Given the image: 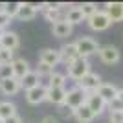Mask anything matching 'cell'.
<instances>
[{"instance_id":"277c9868","label":"cell","mask_w":123,"mask_h":123,"mask_svg":"<svg viewBox=\"0 0 123 123\" xmlns=\"http://www.w3.org/2000/svg\"><path fill=\"white\" fill-rule=\"evenodd\" d=\"M101 83L103 81H101V77H99L98 74L88 72L79 83H75V86H79L83 92H86V94H96V90L101 86Z\"/></svg>"},{"instance_id":"f546056e","label":"cell","mask_w":123,"mask_h":123,"mask_svg":"<svg viewBox=\"0 0 123 123\" xmlns=\"http://www.w3.org/2000/svg\"><path fill=\"white\" fill-rule=\"evenodd\" d=\"M107 108H108V112H121L123 110V101H119V99L116 98L114 101H110L107 105Z\"/></svg>"},{"instance_id":"ba28073f","label":"cell","mask_w":123,"mask_h":123,"mask_svg":"<svg viewBox=\"0 0 123 123\" xmlns=\"http://www.w3.org/2000/svg\"><path fill=\"white\" fill-rule=\"evenodd\" d=\"M46 98H48V88L42 85L31 88V90H26V101L30 105H41L46 101Z\"/></svg>"},{"instance_id":"d6986e66","label":"cell","mask_w":123,"mask_h":123,"mask_svg":"<svg viewBox=\"0 0 123 123\" xmlns=\"http://www.w3.org/2000/svg\"><path fill=\"white\" fill-rule=\"evenodd\" d=\"M83 20H85V15H83V11H81L79 6H74V7H70V9L66 11V22L70 26L83 24Z\"/></svg>"},{"instance_id":"2e32d148","label":"cell","mask_w":123,"mask_h":123,"mask_svg":"<svg viewBox=\"0 0 123 123\" xmlns=\"http://www.w3.org/2000/svg\"><path fill=\"white\" fill-rule=\"evenodd\" d=\"M39 11V6L30 4V2H20V7H18V13H17V18L18 20H33Z\"/></svg>"},{"instance_id":"44dd1931","label":"cell","mask_w":123,"mask_h":123,"mask_svg":"<svg viewBox=\"0 0 123 123\" xmlns=\"http://www.w3.org/2000/svg\"><path fill=\"white\" fill-rule=\"evenodd\" d=\"M74 118L77 119V123H92L94 119H96V116H94V112L86 105H83V107H79L75 110V116H74Z\"/></svg>"},{"instance_id":"83f0119b","label":"cell","mask_w":123,"mask_h":123,"mask_svg":"<svg viewBox=\"0 0 123 123\" xmlns=\"http://www.w3.org/2000/svg\"><path fill=\"white\" fill-rule=\"evenodd\" d=\"M9 77H13V68H11V64H2V66H0V81H2V79H9Z\"/></svg>"},{"instance_id":"4fadbf2b","label":"cell","mask_w":123,"mask_h":123,"mask_svg":"<svg viewBox=\"0 0 123 123\" xmlns=\"http://www.w3.org/2000/svg\"><path fill=\"white\" fill-rule=\"evenodd\" d=\"M0 46H2V48H6V50L15 51L17 48L20 46V39H18V35H17L15 31L6 30L4 33H2V39H0Z\"/></svg>"},{"instance_id":"ac0fdd59","label":"cell","mask_w":123,"mask_h":123,"mask_svg":"<svg viewBox=\"0 0 123 123\" xmlns=\"http://www.w3.org/2000/svg\"><path fill=\"white\" fill-rule=\"evenodd\" d=\"M64 99H66V88H48L46 101L61 107V105H64Z\"/></svg>"},{"instance_id":"52a82bcc","label":"cell","mask_w":123,"mask_h":123,"mask_svg":"<svg viewBox=\"0 0 123 123\" xmlns=\"http://www.w3.org/2000/svg\"><path fill=\"white\" fill-rule=\"evenodd\" d=\"M39 62L53 68L61 62V53H59V50H55V48H44V50L39 53Z\"/></svg>"},{"instance_id":"4dcf8cb0","label":"cell","mask_w":123,"mask_h":123,"mask_svg":"<svg viewBox=\"0 0 123 123\" xmlns=\"http://www.w3.org/2000/svg\"><path fill=\"white\" fill-rule=\"evenodd\" d=\"M11 20H13V18H11V17L7 15V13H4V11L0 9V30H2V31H6V28H7V26L11 24Z\"/></svg>"},{"instance_id":"3957f363","label":"cell","mask_w":123,"mask_h":123,"mask_svg":"<svg viewBox=\"0 0 123 123\" xmlns=\"http://www.w3.org/2000/svg\"><path fill=\"white\" fill-rule=\"evenodd\" d=\"M85 103H86V92H83L79 86H74L70 90H66V99H64L66 107H70L72 110H77Z\"/></svg>"},{"instance_id":"d6a6232c","label":"cell","mask_w":123,"mask_h":123,"mask_svg":"<svg viewBox=\"0 0 123 123\" xmlns=\"http://www.w3.org/2000/svg\"><path fill=\"white\" fill-rule=\"evenodd\" d=\"M2 123H22V118L18 116V114H15V116H11V118H7V119H4Z\"/></svg>"},{"instance_id":"e575fe53","label":"cell","mask_w":123,"mask_h":123,"mask_svg":"<svg viewBox=\"0 0 123 123\" xmlns=\"http://www.w3.org/2000/svg\"><path fill=\"white\" fill-rule=\"evenodd\" d=\"M118 99H119V101H123V88H119V90H118Z\"/></svg>"},{"instance_id":"1f68e13d","label":"cell","mask_w":123,"mask_h":123,"mask_svg":"<svg viewBox=\"0 0 123 123\" xmlns=\"http://www.w3.org/2000/svg\"><path fill=\"white\" fill-rule=\"evenodd\" d=\"M108 123H123V110L121 112H108Z\"/></svg>"},{"instance_id":"6da1fadb","label":"cell","mask_w":123,"mask_h":123,"mask_svg":"<svg viewBox=\"0 0 123 123\" xmlns=\"http://www.w3.org/2000/svg\"><path fill=\"white\" fill-rule=\"evenodd\" d=\"M66 68H68V77H70L74 83H79L83 77L90 72V62H88V59L79 57L77 61H74L72 64H68Z\"/></svg>"},{"instance_id":"484cf974","label":"cell","mask_w":123,"mask_h":123,"mask_svg":"<svg viewBox=\"0 0 123 123\" xmlns=\"http://www.w3.org/2000/svg\"><path fill=\"white\" fill-rule=\"evenodd\" d=\"M35 74L39 75V79H48V77L53 74V68H50V66H46V64L39 62V64H37V68H35Z\"/></svg>"},{"instance_id":"f1b7e54d","label":"cell","mask_w":123,"mask_h":123,"mask_svg":"<svg viewBox=\"0 0 123 123\" xmlns=\"http://www.w3.org/2000/svg\"><path fill=\"white\" fill-rule=\"evenodd\" d=\"M59 114H61V118L70 119V118H74V116H75V110H72V108L66 107V105H61V107H59Z\"/></svg>"},{"instance_id":"7c38bea8","label":"cell","mask_w":123,"mask_h":123,"mask_svg":"<svg viewBox=\"0 0 123 123\" xmlns=\"http://www.w3.org/2000/svg\"><path fill=\"white\" fill-rule=\"evenodd\" d=\"M103 11L107 13L110 22H121L123 20V2H108Z\"/></svg>"},{"instance_id":"7a4b0ae2","label":"cell","mask_w":123,"mask_h":123,"mask_svg":"<svg viewBox=\"0 0 123 123\" xmlns=\"http://www.w3.org/2000/svg\"><path fill=\"white\" fill-rule=\"evenodd\" d=\"M74 44H75L77 51H79V57H83V59H88L90 55H94V53L99 51L98 41H94L92 37H79Z\"/></svg>"},{"instance_id":"9a60e30c","label":"cell","mask_w":123,"mask_h":123,"mask_svg":"<svg viewBox=\"0 0 123 123\" xmlns=\"http://www.w3.org/2000/svg\"><path fill=\"white\" fill-rule=\"evenodd\" d=\"M0 92L4 96H17L20 92V81L15 79V77H9V79H2L0 81Z\"/></svg>"},{"instance_id":"8fae6325","label":"cell","mask_w":123,"mask_h":123,"mask_svg":"<svg viewBox=\"0 0 123 123\" xmlns=\"http://www.w3.org/2000/svg\"><path fill=\"white\" fill-rule=\"evenodd\" d=\"M85 105H86V107L94 112V116H96V118H98V116H101V114L107 110V103L103 101L98 94H86V103H85Z\"/></svg>"},{"instance_id":"4316f807","label":"cell","mask_w":123,"mask_h":123,"mask_svg":"<svg viewBox=\"0 0 123 123\" xmlns=\"http://www.w3.org/2000/svg\"><path fill=\"white\" fill-rule=\"evenodd\" d=\"M79 7H81L83 15H85V20H86V18H90V17H92L94 13L98 11V6H96V4H92V2H85V4H81Z\"/></svg>"},{"instance_id":"836d02e7","label":"cell","mask_w":123,"mask_h":123,"mask_svg":"<svg viewBox=\"0 0 123 123\" xmlns=\"http://www.w3.org/2000/svg\"><path fill=\"white\" fill-rule=\"evenodd\" d=\"M41 123H59V121H57V118H53V116H44Z\"/></svg>"},{"instance_id":"e0dca14e","label":"cell","mask_w":123,"mask_h":123,"mask_svg":"<svg viewBox=\"0 0 123 123\" xmlns=\"http://www.w3.org/2000/svg\"><path fill=\"white\" fill-rule=\"evenodd\" d=\"M72 31H74V26H70L66 20L51 24V33H53L55 39H66V37L72 35Z\"/></svg>"},{"instance_id":"8992f818","label":"cell","mask_w":123,"mask_h":123,"mask_svg":"<svg viewBox=\"0 0 123 123\" xmlns=\"http://www.w3.org/2000/svg\"><path fill=\"white\" fill-rule=\"evenodd\" d=\"M86 22H88V26H90V30H94V31H105L112 24L110 18L107 17V13L101 11V9H98L90 18H86Z\"/></svg>"},{"instance_id":"7402d4cb","label":"cell","mask_w":123,"mask_h":123,"mask_svg":"<svg viewBox=\"0 0 123 123\" xmlns=\"http://www.w3.org/2000/svg\"><path fill=\"white\" fill-rule=\"evenodd\" d=\"M46 88H66V75L61 72H53L48 77V86Z\"/></svg>"},{"instance_id":"ffe728a7","label":"cell","mask_w":123,"mask_h":123,"mask_svg":"<svg viewBox=\"0 0 123 123\" xmlns=\"http://www.w3.org/2000/svg\"><path fill=\"white\" fill-rule=\"evenodd\" d=\"M41 85V79H39V75L35 74V70H31L30 74H26L24 77L20 79V90L24 88V90H31V88H35Z\"/></svg>"},{"instance_id":"5bb4252c","label":"cell","mask_w":123,"mask_h":123,"mask_svg":"<svg viewBox=\"0 0 123 123\" xmlns=\"http://www.w3.org/2000/svg\"><path fill=\"white\" fill-rule=\"evenodd\" d=\"M11 68H13V77H15V79H18V81H20V79L26 75V74H30V72H31L30 62L26 61L24 57H17L15 61L11 62Z\"/></svg>"},{"instance_id":"cb8c5ba5","label":"cell","mask_w":123,"mask_h":123,"mask_svg":"<svg viewBox=\"0 0 123 123\" xmlns=\"http://www.w3.org/2000/svg\"><path fill=\"white\" fill-rule=\"evenodd\" d=\"M18 7H20V2H4V4H0V9L4 11V13H7L11 18H13V17H17Z\"/></svg>"},{"instance_id":"30bf717a","label":"cell","mask_w":123,"mask_h":123,"mask_svg":"<svg viewBox=\"0 0 123 123\" xmlns=\"http://www.w3.org/2000/svg\"><path fill=\"white\" fill-rule=\"evenodd\" d=\"M118 90L119 88L116 86V85H112V83H101V86L96 90V94L108 105L110 101H114V99L118 98Z\"/></svg>"},{"instance_id":"603a6c76","label":"cell","mask_w":123,"mask_h":123,"mask_svg":"<svg viewBox=\"0 0 123 123\" xmlns=\"http://www.w3.org/2000/svg\"><path fill=\"white\" fill-rule=\"evenodd\" d=\"M17 114V107L11 101H0V121L11 118Z\"/></svg>"},{"instance_id":"5b68a950","label":"cell","mask_w":123,"mask_h":123,"mask_svg":"<svg viewBox=\"0 0 123 123\" xmlns=\"http://www.w3.org/2000/svg\"><path fill=\"white\" fill-rule=\"evenodd\" d=\"M98 55H99V59H101L105 64H108V66H112V64L119 62V59H121V53H119V50L114 46V44H105V46H99Z\"/></svg>"},{"instance_id":"d590c367","label":"cell","mask_w":123,"mask_h":123,"mask_svg":"<svg viewBox=\"0 0 123 123\" xmlns=\"http://www.w3.org/2000/svg\"><path fill=\"white\" fill-rule=\"evenodd\" d=\"M2 33H4V31H2V30H0V39H2Z\"/></svg>"},{"instance_id":"9c48e42d","label":"cell","mask_w":123,"mask_h":123,"mask_svg":"<svg viewBox=\"0 0 123 123\" xmlns=\"http://www.w3.org/2000/svg\"><path fill=\"white\" fill-rule=\"evenodd\" d=\"M59 53H61V62H64L66 66L79 59V51H77V48H75V44H74V42L62 44V46L59 48Z\"/></svg>"},{"instance_id":"d4e9b609","label":"cell","mask_w":123,"mask_h":123,"mask_svg":"<svg viewBox=\"0 0 123 123\" xmlns=\"http://www.w3.org/2000/svg\"><path fill=\"white\" fill-rule=\"evenodd\" d=\"M15 51H11V50H6V48L0 46V66L2 64H11V62L15 61Z\"/></svg>"}]
</instances>
